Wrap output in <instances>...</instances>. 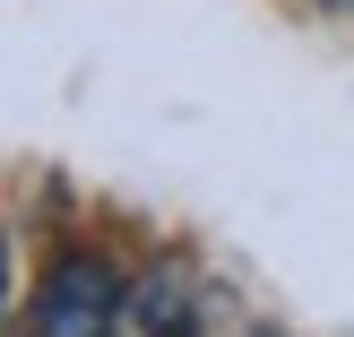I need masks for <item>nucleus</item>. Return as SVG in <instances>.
<instances>
[{
  "label": "nucleus",
  "instance_id": "f03ea898",
  "mask_svg": "<svg viewBox=\"0 0 354 337\" xmlns=\"http://www.w3.org/2000/svg\"><path fill=\"white\" fill-rule=\"evenodd\" d=\"M0 286H9V268H0Z\"/></svg>",
  "mask_w": 354,
  "mask_h": 337
},
{
  "label": "nucleus",
  "instance_id": "f257e3e1",
  "mask_svg": "<svg viewBox=\"0 0 354 337\" xmlns=\"http://www.w3.org/2000/svg\"><path fill=\"white\" fill-rule=\"evenodd\" d=\"M121 320H130V277L104 251H61L35 286L26 337H121Z\"/></svg>",
  "mask_w": 354,
  "mask_h": 337
}]
</instances>
